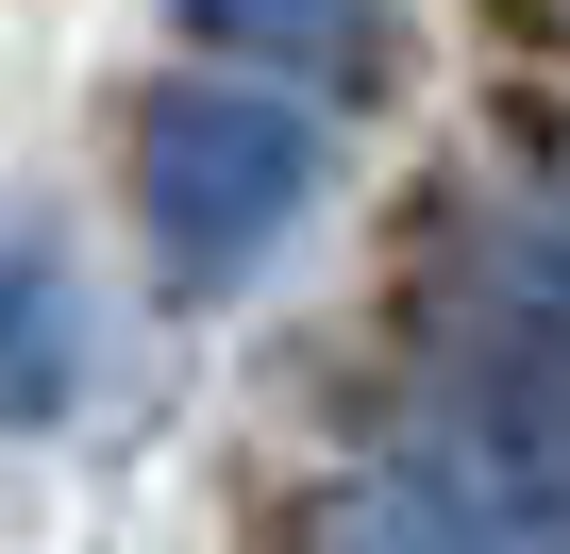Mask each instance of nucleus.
<instances>
[{
	"label": "nucleus",
	"mask_w": 570,
	"mask_h": 554,
	"mask_svg": "<svg viewBox=\"0 0 570 554\" xmlns=\"http://www.w3.org/2000/svg\"><path fill=\"white\" fill-rule=\"evenodd\" d=\"M135 202H151L168 286H252L320 202V118L285 85H252V68H185L135 118Z\"/></svg>",
	"instance_id": "obj_1"
},
{
	"label": "nucleus",
	"mask_w": 570,
	"mask_h": 554,
	"mask_svg": "<svg viewBox=\"0 0 570 554\" xmlns=\"http://www.w3.org/2000/svg\"><path fill=\"white\" fill-rule=\"evenodd\" d=\"M336 554H570V537H537L487 470H370L336 504Z\"/></svg>",
	"instance_id": "obj_2"
},
{
	"label": "nucleus",
	"mask_w": 570,
	"mask_h": 554,
	"mask_svg": "<svg viewBox=\"0 0 570 554\" xmlns=\"http://www.w3.org/2000/svg\"><path fill=\"white\" fill-rule=\"evenodd\" d=\"M487 487H503L537 537H570V353H553V337L487 370Z\"/></svg>",
	"instance_id": "obj_4"
},
{
	"label": "nucleus",
	"mask_w": 570,
	"mask_h": 554,
	"mask_svg": "<svg viewBox=\"0 0 570 554\" xmlns=\"http://www.w3.org/2000/svg\"><path fill=\"white\" fill-rule=\"evenodd\" d=\"M68 387H85V286L51 235H0V437L68 420Z\"/></svg>",
	"instance_id": "obj_3"
},
{
	"label": "nucleus",
	"mask_w": 570,
	"mask_h": 554,
	"mask_svg": "<svg viewBox=\"0 0 570 554\" xmlns=\"http://www.w3.org/2000/svg\"><path fill=\"white\" fill-rule=\"evenodd\" d=\"M185 18H202L235 68H303V85H336V68L370 51V0H185Z\"/></svg>",
	"instance_id": "obj_5"
}]
</instances>
